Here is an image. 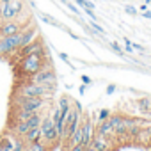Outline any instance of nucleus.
I'll return each mask as SVG.
<instances>
[{
	"label": "nucleus",
	"instance_id": "15",
	"mask_svg": "<svg viewBox=\"0 0 151 151\" xmlns=\"http://www.w3.org/2000/svg\"><path fill=\"white\" fill-rule=\"evenodd\" d=\"M27 151H48V144L45 140H37L34 144H29L27 146Z\"/></svg>",
	"mask_w": 151,
	"mask_h": 151
},
{
	"label": "nucleus",
	"instance_id": "27",
	"mask_svg": "<svg viewBox=\"0 0 151 151\" xmlns=\"http://www.w3.org/2000/svg\"><path fill=\"white\" fill-rule=\"evenodd\" d=\"M80 80H82V84H86V86H91V84H93V78H91V77H87V75H82Z\"/></svg>",
	"mask_w": 151,
	"mask_h": 151
},
{
	"label": "nucleus",
	"instance_id": "21",
	"mask_svg": "<svg viewBox=\"0 0 151 151\" xmlns=\"http://www.w3.org/2000/svg\"><path fill=\"white\" fill-rule=\"evenodd\" d=\"M73 101H71V98L69 96H60L59 100H57V105L60 107V109H64V107H69Z\"/></svg>",
	"mask_w": 151,
	"mask_h": 151
},
{
	"label": "nucleus",
	"instance_id": "1",
	"mask_svg": "<svg viewBox=\"0 0 151 151\" xmlns=\"http://www.w3.org/2000/svg\"><path fill=\"white\" fill-rule=\"evenodd\" d=\"M57 84H36L30 78H27L16 91L14 96L22 98H32V96H41V98H50L55 91Z\"/></svg>",
	"mask_w": 151,
	"mask_h": 151
},
{
	"label": "nucleus",
	"instance_id": "8",
	"mask_svg": "<svg viewBox=\"0 0 151 151\" xmlns=\"http://www.w3.org/2000/svg\"><path fill=\"white\" fill-rule=\"evenodd\" d=\"M20 48H23L25 45H29V43H32V41H36L37 39V36H39V32H37V27H34V25H30V27H25L22 32H20Z\"/></svg>",
	"mask_w": 151,
	"mask_h": 151
},
{
	"label": "nucleus",
	"instance_id": "17",
	"mask_svg": "<svg viewBox=\"0 0 151 151\" xmlns=\"http://www.w3.org/2000/svg\"><path fill=\"white\" fill-rule=\"evenodd\" d=\"M0 151H13V139L0 137Z\"/></svg>",
	"mask_w": 151,
	"mask_h": 151
},
{
	"label": "nucleus",
	"instance_id": "31",
	"mask_svg": "<svg viewBox=\"0 0 151 151\" xmlns=\"http://www.w3.org/2000/svg\"><path fill=\"white\" fill-rule=\"evenodd\" d=\"M86 89H87V86H86V84H82V86L78 87V93H80V94H86Z\"/></svg>",
	"mask_w": 151,
	"mask_h": 151
},
{
	"label": "nucleus",
	"instance_id": "32",
	"mask_svg": "<svg viewBox=\"0 0 151 151\" xmlns=\"http://www.w3.org/2000/svg\"><path fill=\"white\" fill-rule=\"evenodd\" d=\"M139 9H140V13H142V11H147V4H146V2H144V4H142V6H140V7H139Z\"/></svg>",
	"mask_w": 151,
	"mask_h": 151
},
{
	"label": "nucleus",
	"instance_id": "12",
	"mask_svg": "<svg viewBox=\"0 0 151 151\" xmlns=\"http://www.w3.org/2000/svg\"><path fill=\"white\" fill-rule=\"evenodd\" d=\"M43 140H45V142H46L48 146H50V144H55V142L59 140V130H57V128L53 126V128H52L50 132H46V133L43 135Z\"/></svg>",
	"mask_w": 151,
	"mask_h": 151
},
{
	"label": "nucleus",
	"instance_id": "26",
	"mask_svg": "<svg viewBox=\"0 0 151 151\" xmlns=\"http://www.w3.org/2000/svg\"><path fill=\"white\" fill-rule=\"evenodd\" d=\"M124 13L130 14V16H135L139 11H137V7H133V6H126V7H124Z\"/></svg>",
	"mask_w": 151,
	"mask_h": 151
},
{
	"label": "nucleus",
	"instance_id": "6",
	"mask_svg": "<svg viewBox=\"0 0 151 151\" xmlns=\"http://www.w3.org/2000/svg\"><path fill=\"white\" fill-rule=\"evenodd\" d=\"M30 80L36 82V84H57L55 73H53V69L48 68V66H45V68L39 69L37 73H34L32 77H30Z\"/></svg>",
	"mask_w": 151,
	"mask_h": 151
},
{
	"label": "nucleus",
	"instance_id": "4",
	"mask_svg": "<svg viewBox=\"0 0 151 151\" xmlns=\"http://www.w3.org/2000/svg\"><path fill=\"white\" fill-rule=\"evenodd\" d=\"M20 32L18 34H13V36H7V37H0V55L2 57H7V55H13L20 50Z\"/></svg>",
	"mask_w": 151,
	"mask_h": 151
},
{
	"label": "nucleus",
	"instance_id": "11",
	"mask_svg": "<svg viewBox=\"0 0 151 151\" xmlns=\"http://www.w3.org/2000/svg\"><path fill=\"white\" fill-rule=\"evenodd\" d=\"M23 140H25V144H27V146H29V144H34V142H37V140H43L39 126H36V128H30V130H29V132L23 135Z\"/></svg>",
	"mask_w": 151,
	"mask_h": 151
},
{
	"label": "nucleus",
	"instance_id": "30",
	"mask_svg": "<svg viewBox=\"0 0 151 151\" xmlns=\"http://www.w3.org/2000/svg\"><path fill=\"white\" fill-rule=\"evenodd\" d=\"M140 14H142V18H147V20H151V11H142Z\"/></svg>",
	"mask_w": 151,
	"mask_h": 151
},
{
	"label": "nucleus",
	"instance_id": "7",
	"mask_svg": "<svg viewBox=\"0 0 151 151\" xmlns=\"http://www.w3.org/2000/svg\"><path fill=\"white\" fill-rule=\"evenodd\" d=\"M25 29V25L20 20H7L4 22V25H0V37H7L13 34H18Z\"/></svg>",
	"mask_w": 151,
	"mask_h": 151
},
{
	"label": "nucleus",
	"instance_id": "23",
	"mask_svg": "<svg viewBox=\"0 0 151 151\" xmlns=\"http://www.w3.org/2000/svg\"><path fill=\"white\" fill-rule=\"evenodd\" d=\"M110 109H101L100 112H98V121H105L107 117H110Z\"/></svg>",
	"mask_w": 151,
	"mask_h": 151
},
{
	"label": "nucleus",
	"instance_id": "5",
	"mask_svg": "<svg viewBox=\"0 0 151 151\" xmlns=\"http://www.w3.org/2000/svg\"><path fill=\"white\" fill-rule=\"evenodd\" d=\"M123 119V114H110V117H107L105 121H100V124H98V133L100 135H105V137H114V130H116V126L119 124V121Z\"/></svg>",
	"mask_w": 151,
	"mask_h": 151
},
{
	"label": "nucleus",
	"instance_id": "14",
	"mask_svg": "<svg viewBox=\"0 0 151 151\" xmlns=\"http://www.w3.org/2000/svg\"><path fill=\"white\" fill-rule=\"evenodd\" d=\"M137 107H139L140 112H151V100L149 98H139Z\"/></svg>",
	"mask_w": 151,
	"mask_h": 151
},
{
	"label": "nucleus",
	"instance_id": "24",
	"mask_svg": "<svg viewBox=\"0 0 151 151\" xmlns=\"http://www.w3.org/2000/svg\"><path fill=\"white\" fill-rule=\"evenodd\" d=\"M57 55H59V59H60V60H64V62H66V64H68V66H69L71 69H75V66L71 64V59H69V57H68V55H66L64 52H57Z\"/></svg>",
	"mask_w": 151,
	"mask_h": 151
},
{
	"label": "nucleus",
	"instance_id": "19",
	"mask_svg": "<svg viewBox=\"0 0 151 151\" xmlns=\"http://www.w3.org/2000/svg\"><path fill=\"white\" fill-rule=\"evenodd\" d=\"M75 2H77V6L82 7V9H94V4L91 0H75Z\"/></svg>",
	"mask_w": 151,
	"mask_h": 151
},
{
	"label": "nucleus",
	"instance_id": "25",
	"mask_svg": "<svg viewBox=\"0 0 151 151\" xmlns=\"http://www.w3.org/2000/svg\"><path fill=\"white\" fill-rule=\"evenodd\" d=\"M66 6H68V9H69L73 14H77V16H80V14H82V13H80V9H78V6H75V4H71V2H68Z\"/></svg>",
	"mask_w": 151,
	"mask_h": 151
},
{
	"label": "nucleus",
	"instance_id": "35",
	"mask_svg": "<svg viewBox=\"0 0 151 151\" xmlns=\"http://www.w3.org/2000/svg\"><path fill=\"white\" fill-rule=\"evenodd\" d=\"M60 2H62V4H68V2H69V0H60Z\"/></svg>",
	"mask_w": 151,
	"mask_h": 151
},
{
	"label": "nucleus",
	"instance_id": "13",
	"mask_svg": "<svg viewBox=\"0 0 151 151\" xmlns=\"http://www.w3.org/2000/svg\"><path fill=\"white\" fill-rule=\"evenodd\" d=\"M39 20L45 22V23H48V25H52V27H60V29H62V25H60L53 16H50V14H46V13H39Z\"/></svg>",
	"mask_w": 151,
	"mask_h": 151
},
{
	"label": "nucleus",
	"instance_id": "33",
	"mask_svg": "<svg viewBox=\"0 0 151 151\" xmlns=\"http://www.w3.org/2000/svg\"><path fill=\"white\" fill-rule=\"evenodd\" d=\"M86 151H96V149H94L93 146H87V147H86Z\"/></svg>",
	"mask_w": 151,
	"mask_h": 151
},
{
	"label": "nucleus",
	"instance_id": "2",
	"mask_svg": "<svg viewBox=\"0 0 151 151\" xmlns=\"http://www.w3.org/2000/svg\"><path fill=\"white\" fill-rule=\"evenodd\" d=\"M43 68H45V50L27 55V57H22V60L18 64V69L23 77H32L34 73H37Z\"/></svg>",
	"mask_w": 151,
	"mask_h": 151
},
{
	"label": "nucleus",
	"instance_id": "16",
	"mask_svg": "<svg viewBox=\"0 0 151 151\" xmlns=\"http://www.w3.org/2000/svg\"><path fill=\"white\" fill-rule=\"evenodd\" d=\"M53 126H55V123L52 121V117H45V119H43V123H41V126H39V130H41V137H43L46 132H50Z\"/></svg>",
	"mask_w": 151,
	"mask_h": 151
},
{
	"label": "nucleus",
	"instance_id": "3",
	"mask_svg": "<svg viewBox=\"0 0 151 151\" xmlns=\"http://www.w3.org/2000/svg\"><path fill=\"white\" fill-rule=\"evenodd\" d=\"M22 13H23V0H11V2L0 4V18L4 22L18 20Z\"/></svg>",
	"mask_w": 151,
	"mask_h": 151
},
{
	"label": "nucleus",
	"instance_id": "36",
	"mask_svg": "<svg viewBox=\"0 0 151 151\" xmlns=\"http://www.w3.org/2000/svg\"><path fill=\"white\" fill-rule=\"evenodd\" d=\"M146 4H147V6H149V4H151V0H146Z\"/></svg>",
	"mask_w": 151,
	"mask_h": 151
},
{
	"label": "nucleus",
	"instance_id": "22",
	"mask_svg": "<svg viewBox=\"0 0 151 151\" xmlns=\"http://www.w3.org/2000/svg\"><path fill=\"white\" fill-rule=\"evenodd\" d=\"M123 43H124V52L128 53H135V48H133V43L128 39V37H123Z\"/></svg>",
	"mask_w": 151,
	"mask_h": 151
},
{
	"label": "nucleus",
	"instance_id": "18",
	"mask_svg": "<svg viewBox=\"0 0 151 151\" xmlns=\"http://www.w3.org/2000/svg\"><path fill=\"white\" fill-rule=\"evenodd\" d=\"M89 25H91V29H93L94 32H98V34H101V36H105V34H107V32H105V29H103V27H101L98 22L91 20V22H89Z\"/></svg>",
	"mask_w": 151,
	"mask_h": 151
},
{
	"label": "nucleus",
	"instance_id": "28",
	"mask_svg": "<svg viewBox=\"0 0 151 151\" xmlns=\"http://www.w3.org/2000/svg\"><path fill=\"white\" fill-rule=\"evenodd\" d=\"M116 89H117V87H116V84H109V86H107V89H105V93H107V94H114V93H116Z\"/></svg>",
	"mask_w": 151,
	"mask_h": 151
},
{
	"label": "nucleus",
	"instance_id": "37",
	"mask_svg": "<svg viewBox=\"0 0 151 151\" xmlns=\"http://www.w3.org/2000/svg\"><path fill=\"white\" fill-rule=\"evenodd\" d=\"M84 151H86V149H84Z\"/></svg>",
	"mask_w": 151,
	"mask_h": 151
},
{
	"label": "nucleus",
	"instance_id": "9",
	"mask_svg": "<svg viewBox=\"0 0 151 151\" xmlns=\"http://www.w3.org/2000/svg\"><path fill=\"white\" fill-rule=\"evenodd\" d=\"M41 50H45V46H43V43H41L39 39H36V41H32V43L25 45L23 48H20L16 53H18V55H20V59H22V57H27V55L37 53V52H41Z\"/></svg>",
	"mask_w": 151,
	"mask_h": 151
},
{
	"label": "nucleus",
	"instance_id": "10",
	"mask_svg": "<svg viewBox=\"0 0 151 151\" xmlns=\"http://www.w3.org/2000/svg\"><path fill=\"white\" fill-rule=\"evenodd\" d=\"M89 146H93L96 151H109V149H110L109 137H105V135H100L98 132L93 135V140H91V144H89Z\"/></svg>",
	"mask_w": 151,
	"mask_h": 151
},
{
	"label": "nucleus",
	"instance_id": "20",
	"mask_svg": "<svg viewBox=\"0 0 151 151\" xmlns=\"http://www.w3.org/2000/svg\"><path fill=\"white\" fill-rule=\"evenodd\" d=\"M110 48H112V50H114V53H116V55H119L121 59H124V57H126V55H124V50H121V46H119L116 41H112V43H110Z\"/></svg>",
	"mask_w": 151,
	"mask_h": 151
},
{
	"label": "nucleus",
	"instance_id": "29",
	"mask_svg": "<svg viewBox=\"0 0 151 151\" xmlns=\"http://www.w3.org/2000/svg\"><path fill=\"white\" fill-rule=\"evenodd\" d=\"M86 149V146L80 142V144H77V146H73V147H69V151H84Z\"/></svg>",
	"mask_w": 151,
	"mask_h": 151
},
{
	"label": "nucleus",
	"instance_id": "34",
	"mask_svg": "<svg viewBox=\"0 0 151 151\" xmlns=\"http://www.w3.org/2000/svg\"><path fill=\"white\" fill-rule=\"evenodd\" d=\"M6 2H11V0H0V4H6Z\"/></svg>",
	"mask_w": 151,
	"mask_h": 151
}]
</instances>
